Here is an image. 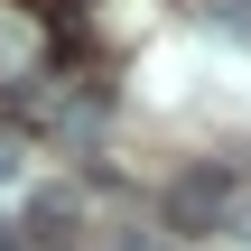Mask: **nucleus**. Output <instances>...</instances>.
<instances>
[{
    "label": "nucleus",
    "mask_w": 251,
    "mask_h": 251,
    "mask_svg": "<svg viewBox=\"0 0 251 251\" xmlns=\"http://www.w3.org/2000/svg\"><path fill=\"white\" fill-rule=\"evenodd\" d=\"M19 233H28V242H47V251H56V242H75V196H65V186H37Z\"/></svg>",
    "instance_id": "2"
},
{
    "label": "nucleus",
    "mask_w": 251,
    "mask_h": 251,
    "mask_svg": "<svg viewBox=\"0 0 251 251\" xmlns=\"http://www.w3.org/2000/svg\"><path fill=\"white\" fill-rule=\"evenodd\" d=\"M242 205H251L242 168H186V177L168 186V224H177V233H233Z\"/></svg>",
    "instance_id": "1"
},
{
    "label": "nucleus",
    "mask_w": 251,
    "mask_h": 251,
    "mask_svg": "<svg viewBox=\"0 0 251 251\" xmlns=\"http://www.w3.org/2000/svg\"><path fill=\"white\" fill-rule=\"evenodd\" d=\"M19 177H28V140H19V130H0V186H19Z\"/></svg>",
    "instance_id": "3"
}]
</instances>
